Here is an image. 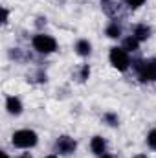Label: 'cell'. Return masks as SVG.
Listing matches in <instances>:
<instances>
[{
	"label": "cell",
	"mask_w": 156,
	"mask_h": 158,
	"mask_svg": "<svg viewBox=\"0 0 156 158\" xmlns=\"http://www.w3.org/2000/svg\"><path fill=\"white\" fill-rule=\"evenodd\" d=\"M6 109H7V112H9V114L18 116V114L22 112V103H20V99H18V98L9 96V98L6 99Z\"/></svg>",
	"instance_id": "ba28073f"
},
{
	"label": "cell",
	"mask_w": 156,
	"mask_h": 158,
	"mask_svg": "<svg viewBox=\"0 0 156 158\" xmlns=\"http://www.w3.org/2000/svg\"><path fill=\"white\" fill-rule=\"evenodd\" d=\"M90 149H92V153L97 155V156L105 155V153H107V142H105V138L94 136V138L90 140Z\"/></svg>",
	"instance_id": "52a82bcc"
},
{
	"label": "cell",
	"mask_w": 156,
	"mask_h": 158,
	"mask_svg": "<svg viewBox=\"0 0 156 158\" xmlns=\"http://www.w3.org/2000/svg\"><path fill=\"white\" fill-rule=\"evenodd\" d=\"M147 145L156 151V129L149 131V134H147Z\"/></svg>",
	"instance_id": "5bb4252c"
},
{
	"label": "cell",
	"mask_w": 156,
	"mask_h": 158,
	"mask_svg": "<svg viewBox=\"0 0 156 158\" xmlns=\"http://www.w3.org/2000/svg\"><path fill=\"white\" fill-rule=\"evenodd\" d=\"M55 149H57V153H61V155H72L76 149H77V142L72 138V136H59L57 138V142H55Z\"/></svg>",
	"instance_id": "5b68a950"
},
{
	"label": "cell",
	"mask_w": 156,
	"mask_h": 158,
	"mask_svg": "<svg viewBox=\"0 0 156 158\" xmlns=\"http://www.w3.org/2000/svg\"><path fill=\"white\" fill-rule=\"evenodd\" d=\"M132 158H147L145 155H136V156H132Z\"/></svg>",
	"instance_id": "ffe728a7"
},
{
	"label": "cell",
	"mask_w": 156,
	"mask_h": 158,
	"mask_svg": "<svg viewBox=\"0 0 156 158\" xmlns=\"http://www.w3.org/2000/svg\"><path fill=\"white\" fill-rule=\"evenodd\" d=\"M37 142H39V136L31 129H20V131L13 132V136H11V143L18 149H31L37 145Z\"/></svg>",
	"instance_id": "6da1fadb"
},
{
	"label": "cell",
	"mask_w": 156,
	"mask_h": 158,
	"mask_svg": "<svg viewBox=\"0 0 156 158\" xmlns=\"http://www.w3.org/2000/svg\"><path fill=\"white\" fill-rule=\"evenodd\" d=\"M88 77H90V66H88V64H83V66H81V72H79V81L84 83Z\"/></svg>",
	"instance_id": "9a60e30c"
},
{
	"label": "cell",
	"mask_w": 156,
	"mask_h": 158,
	"mask_svg": "<svg viewBox=\"0 0 156 158\" xmlns=\"http://www.w3.org/2000/svg\"><path fill=\"white\" fill-rule=\"evenodd\" d=\"M125 2H127V6L130 9H138V7H142L145 4V0H125Z\"/></svg>",
	"instance_id": "2e32d148"
},
{
	"label": "cell",
	"mask_w": 156,
	"mask_h": 158,
	"mask_svg": "<svg viewBox=\"0 0 156 158\" xmlns=\"http://www.w3.org/2000/svg\"><path fill=\"white\" fill-rule=\"evenodd\" d=\"M121 7H123L121 0H101V9L109 17H116L117 13L121 11Z\"/></svg>",
	"instance_id": "8992f818"
},
{
	"label": "cell",
	"mask_w": 156,
	"mask_h": 158,
	"mask_svg": "<svg viewBox=\"0 0 156 158\" xmlns=\"http://www.w3.org/2000/svg\"><path fill=\"white\" fill-rule=\"evenodd\" d=\"M33 48L39 52V53H53L57 50V40L53 39L51 35H46V33H37L33 40H31Z\"/></svg>",
	"instance_id": "277c9868"
},
{
	"label": "cell",
	"mask_w": 156,
	"mask_h": 158,
	"mask_svg": "<svg viewBox=\"0 0 156 158\" xmlns=\"http://www.w3.org/2000/svg\"><path fill=\"white\" fill-rule=\"evenodd\" d=\"M123 48L127 52H138L140 50V40L136 39L134 35H130V37H127V39L123 40Z\"/></svg>",
	"instance_id": "7c38bea8"
},
{
	"label": "cell",
	"mask_w": 156,
	"mask_h": 158,
	"mask_svg": "<svg viewBox=\"0 0 156 158\" xmlns=\"http://www.w3.org/2000/svg\"><path fill=\"white\" fill-rule=\"evenodd\" d=\"M7 19H9V11L4 7V22H7Z\"/></svg>",
	"instance_id": "e0dca14e"
},
{
	"label": "cell",
	"mask_w": 156,
	"mask_h": 158,
	"mask_svg": "<svg viewBox=\"0 0 156 158\" xmlns=\"http://www.w3.org/2000/svg\"><path fill=\"white\" fill-rule=\"evenodd\" d=\"M103 121H105V123H109L110 127H117V123H119V118H117V114L107 112V114L103 116Z\"/></svg>",
	"instance_id": "4fadbf2b"
},
{
	"label": "cell",
	"mask_w": 156,
	"mask_h": 158,
	"mask_svg": "<svg viewBox=\"0 0 156 158\" xmlns=\"http://www.w3.org/2000/svg\"><path fill=\"white\" fill-rule=\"evenodd\" d=\"M136 39L140 40H147L151 37V28L147 26V24H138V26H134V33H132Z\"/></svg>",
	"instance_id": "9c48e42d"
},
{
	"label": "cell",
	"mask_w": 156,
	"mask_h": 158,
	"mask_svg": "<svg viewBox=\"0 0 156 158\" xmlns=\"http://www.w3.org/2000/svg\"><path fill=\"white\" fill-rule=\"evenodd\" d=\"M134 70L142 83L156 81V59H145V61H134Z\"/></svg>",
	"instance_id": "7a4b0ae2"
},
{
	"label": "cell",
	"mask_w": 156,
	"mask_h": 158,
	"mask_svg": "<svg viewBox=\"0 0 156 158\" xmlns=\"http://www.w3.org/2000/svg\"><path fill=\"white\" fill-rule=\"evenodd\" d=\"M99 158H114V156H112V155H109V153H105V155H101Z\"/></svg>",
	"instance_id": "ac0fdd59"
},
{
	"label": "cell",
	"mask_w": 156,
	"mask_h": 158,
	"mask_svg": "<svg viewBox=\"0 0 156 158\" xmlns=\"http://www.w3.org/2000/svg\"><path fill=\"white\" fill-rule=\"evenodd\" d=\"M109 61H110V64L119 70V72H125V70H129V66H130V57H129V52L125 50V48H110V53H109Z\"/></svg>",
	"instance_id": "3957f363"
},
{
	"label": "cell",
	"mask_w": 156,
	"mask_h": 158,
	"mask_svg": "<svg viewBox=\"0 0 156 158\" xmlns=\"http://www.w3.org/2000/svg\"><path fill=\"white\" fill-rule=\"evenodd\" d=\"M18 158H33V156H31V155H28V153H26V155H20V156H18Z\"/></svg>",
	"instance_id": "d6986e66"
},
{
	"label": "cell",
	"mask_w": 156,
	"mask_h": 158,
	"mask_svg": "<svg viewBox=\"0 0 156 158\" xmlns=\"http://www.w3.org/2000/svg\"><path fill=\"white\" fill-rule=\"evenodd\" d=\"M76 52H77V55H81V57H88L92 53V44L86 39H79L76 42Z\"/></svg>",
	"instance_id": "30bf717a"
},
{
	"label": "cell",
	"mask_w": 156,
	"mask_h": 158,
	"mask_svg": "<svg viewBox=\"0 0 156 158\" xmlns=\"http://www.w3.org/2000/svg\"><path fill=\"white\" fill-rule=\"evenodd\" d=\"M44 158H57L55 155H48V156H44Z\"/></svg>",
	"instance_id": "44dd1931"
},
{
	"label": "cell",
	"mask_w": 156,
	"mask_h": 158,
	"mask_svg": "<svg viewBox=\"0 0 156 158\" xmlns=\"http://www.w3.org/2000/svg\"><path fill=\"white\" fill-rule=\"evenodd\" d=\"M105 33H107V37H110V39H119L123 31H121V26H119L117 22H110V24L107 26Z\"/></svg>",
	"instance_id": "8fae6325"
}]
</instances>
